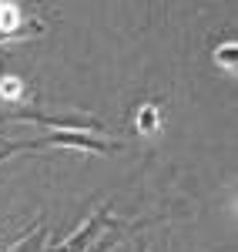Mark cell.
<instances>
[{"mask_svg":"<svg viewBox=\"0 0 238 252\" xmlns=\"http://www.w3.org/2000/svg\"><path fill=\"white\" fill-rule=\"evenodd\" d=\"M104 219H107V209H104L101 215H94V219H91V222L84 225V232H78L74 239H71V242H67V246H60L57 252H80L84 246H87V239H91V235H94V232L101 229V225H104Z\"/></svg>","mask_w":238,"mask_h":252,"instance_id":"1","label":"cell"},{"mask_svg":"<svg viewBox=\"0 0 238 252\" xmlns=\"http://www.w3.org/2000/svg\"><path fill=\"white\" fill-rule=\"evenodd\" d=\"M20 27V7L17 3H7V0H0V40L3 37H14Z\"/></svg>","mask_w":238,"mask_h":252,"instance_id":"2","label":"cell"},{"mask_svg":"<svg viewBox=\"0 0 238 252\" xmlns=\"http://www.w3.org/2000/svg\"><path fill=\"white\" fill-rule=\"evenodd\" d=\"M158 125H161L158 108H155V104H144L138 111V131L141 135H151V131H158Z\"/></svg>","mask_w":238,"mask_h":252,"instance_id":"3","label":"cell"},{"mask_svg":"<svg viewBox=\"0 0 238 252\" xmlns=\"http://www.w3.org/2000/svg\"><path fill=\"white\" fill-rule=\"evenodd\" d=\"M0 97L3 101H20L24 97V81L17 74H3L0 78Z\"/></svg>","mask_w":238,"mask_h":252,"instance_id":"4","label":"cell"},{"mask_svg":"<svg viewBox=\"0 0 238 252\" xmlns=\"http://www.w3.org/2000/svg\"><path fill=\"white\" fill-rule=\"evenodd\" d=\"M235 58H238L235 44H221V47H218V61L225 64V67H232V64H235Z\"/></svg>","mask_w":238,"mask_h":252,"instance_id":"5","label":"cell"},{"mask_svg":"<svg viewBox=\"0 0 238 252\" xmlns=\"http://www.w3.org/2000/svg\"><path fill=\"white\" fill-rule=\"evenodd\" d=\"M40 242H44V229H37V232L30 235V239H27V242H24L17 252H37V249H40Z\"/></svg>","mask_w":238,"mask_h":252,"instance_id":"6","label":"cell"}]
</instances>
